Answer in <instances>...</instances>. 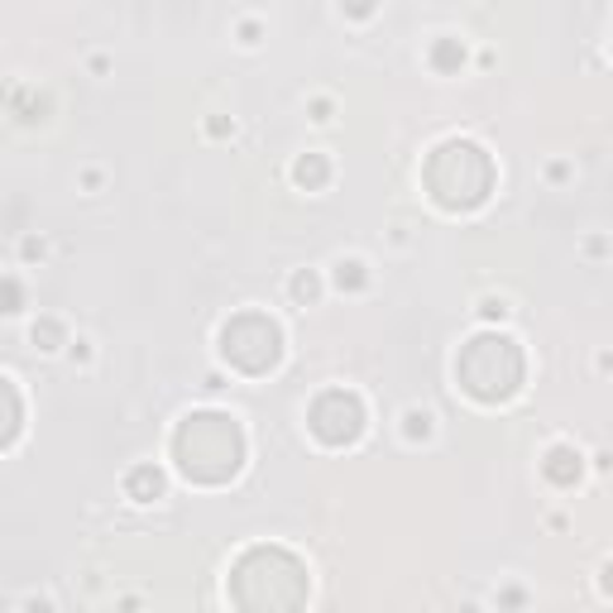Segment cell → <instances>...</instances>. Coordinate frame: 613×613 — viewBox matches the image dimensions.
Listing matches in <instances>:
<instances>
[{"label":"cell","mask_w":613,"mask_h":613,"mask_svg":"<svg viewBox=\"0 0 613 613\" xmlns=\"http://www.w3.org/2000/svg\"><path fill=\"white\" fill-rule=\"evenodd\" d=\"M245 451H250V441H245V427L230 412L197 408L173 427V465L188 485L202 489L230 485L245 469Z\"/></svg>","instance_id":"cell-1"},{"label":"cell","mask_w":613,"mask_h":613,"mask_svg":"<svg viewBox=\"0 0 613 613\" xmlns=\"http://www.w3.org/2000/svg\"><path fill=\"white\" fill-rule=\"evenodd\" d=\"M226 594L235 609L245 613H279V609H303L311 594V576L303 556H293L288 546H250L230 566Z\"/></svg>","instance_id":"cell-2"},{"label":"cell","mask_w":613,"mask_h":613,"mask_svg":"<svg viewBox=\"0 0 613 613\" xmlns=\"http://www.w3.org/2000/svg\"><path fill=\"white\" fill-rule=\"evenodd\" d=\"M493 182H499V168L475 139H441L422 163V188L441 212H479Z\"/></svg>","instance_id":"cell-3"},{"label":"cell","mask_w":613,"mask_h":613,"mask_svg":"<svg viewBox=\"0 0 613 613\" xmlns=\"http://www.w3.org/2000/svg\"><path fill=\"white\" fill-rule=\"evenodd\" d=\"M523 379H527V355H523V345L503 331L469 336L461 345V355H455V384H461L475 402H485V408L508 402L523 388Z\"/></svg>","instance_id":"cell-4"},{"label":"cell","mask_w":613,"mask_h":613,"mask_svg":"<svg viewBox=\"0 0 613 613\" xmlns=\"http://www.w3.org/2000/svg\"><path fill=\"white\" fill-rule=\"evenodd\" d=\"M220 355H226L230 370L240 374H273L283 360V326L269 317V311H235V317L220 326Z\"/></svg>","instance_id":"cell-5"},{"label":"cell","mask_w":613,"mask_h":613,"mask_svg":"<svg viewBox=\"0 0 613 613\" xmlns=\"http://www.w3.org/2000/svg\"><path fill=\"white\" fill-rule=\"evenodd\" d=\"M307 427L321 446L341 451V446H355L370 427V412H364V398L350 394V388H326V394L311 398L307 408Z\"/></svg>","instance_id":"cell-6"},{"label":"cell","mask_w":613,"mask_h":613,"mask_svg":"<svg viewBox=\"0 0 613 613\" xmlns=\"http://www.w3.org/2000/svg\"><path fill=\"white\" fill-rule=\"evenodd\" d=\"M542 475L552 479L556 489L580 485V475H584V455H580L576 446H552V451H546V461H542Z\"/></svg>","instance_id":"cell-7"},{"label":"cell","mask_w":613,"mask_h":613,"mask_svg":"<svg viewBox=\"0 0 613 613\" xmlns=\"http://www.w3.org/2000/svg\"><path fill=\"white\" fill-rule=\"evenodd\" d=\"M125 493L135 503H154V499H163V469L159 465H135L125 475Z\"/></svg>","instance_id":"cell-8"},{"label":"cell","mask_w":613,"mask_h":613,"mask_svg":"<svg viewBox=\"0 0 613 613\" xmlns=\"http://www.w3.org/2000/svg\"><path fill=\"white\" fill-rule=\"evenodd\" d=\"M293 182L307 192H321L326 182H331V159H326V154H303V159L293 163Z\"/></svg>","instance_id":"cell-9"},{"label":"cell","mask_w":613,"mask_h":613,"mask_svg":"<svg viewBox=\"0 0 613 613\" xmlns=\"http://www.w3.org/2000/svg\"><path fill=\"white\" fill-rule=\"evenodd\" d=\"M0 408H5V432H0V446H15L20 427H24V408H20V388L15 379H0Z\"/></svg>","instance_id":"cell-10"},{"label":"cell","mask_w":613,"mask_h":613,"mask_svg":"<svg viewBox=\"0 0 613 613\" xmlns=\"http://www.w3.org/2000/svg\"><path fill=\"white\" fill-rule=\"evenodd\" d=\"M427 58H432V68H436L441 77H451V72L465 68V44H461V38H436Z\"/></svg>","instance_id":"cell-11"},{"label":"cell","mask_w":613,"mask_h":613,"mask_svg":"<svg viewBox=\"0 0 613 613\" xmlns=\"http://www.w3.org/2000/svg\"><path fill=\"white\" fill-rule=\"evenodd\" d=\"M364 283H370V273H364L360 259H341V264H336V288L341 293H360Z\"/></svg>","instance_id":"cell-12"},{"label":"cell","mask_w":613,"mask_h":613,"mask_svg":"<svg viewBox=\"0 0 613 613\" xmlns=\"http://www.w3.org/2000/svg\"><path fill=\"white\" fill-rule=\"evenodd\" d=\"M288 293H293V303H317V293H321V283H317V273L303 269V273H293V283H288Z\"/></svg>","instance_id":"cell-13"},{"label":"cell","mask_w":613,"mask_h":613,"mask_svg":"<svg viewBox=\"0 0 613 613\" xmlns=\"http://www.w3.org/2000/svg\"><path fill=\"white\" fill-rule=\"evenodd\" d=\"M34 345L38 350H58L63 345V321H34Z\"/></svg>","instance_id":"cell-14"},{"label":"cell","mask_w":613,"mask_h":613,"mask_svg":"<svg viewBox=\"0 0 613 613\" xmlns=\"http://www.w3.org/2000/svg\"><path fill=\"white\" fill-rule=\"evenodd\" d=\"M402 432H408V441H427L432 436V412H408V427H402Z\"/></svg>","instance_id":"cell-15"},{"label":"cell","mask_w":613,"mask_h":613,"mask_svg":"<svg viewBox=\"0 0 613 613\" xmlns=\"http://www.w3.org/2000/svg\"><path fill=\"white\" fill-rule=\"evenodd\" d=\"M345 15H355V20H370V15H374V0H345Z\"/></svg>","instance_id":"cell-16"},{"label":"cell","mask_w":613,"mask_h":613,"mask_svg":"<svg viewBox=\"0 0 613 613\" xmlns=\"http://www.w3.org/2000/svg\"><path fill=\"white\" fill-rule=\"evenodd\" d=\"M5 311H20V283L15 279L5 283Z\"/></svg>","instance_id":"cell-17"},{"label":"cell","mask_w":613,"mask_h":613,"mask_svg":"<svg viewBox=\"0 0 613 613\" xmlns=\"http://www.w3.org/2000/svg\"><path fill=\"white\" fill-rule=\"evenodd\" d=\"M599 584H604V594H613V560L604 566V580H599Z\"/></svg>","instance_id":"cell-18"}]
</instances>
